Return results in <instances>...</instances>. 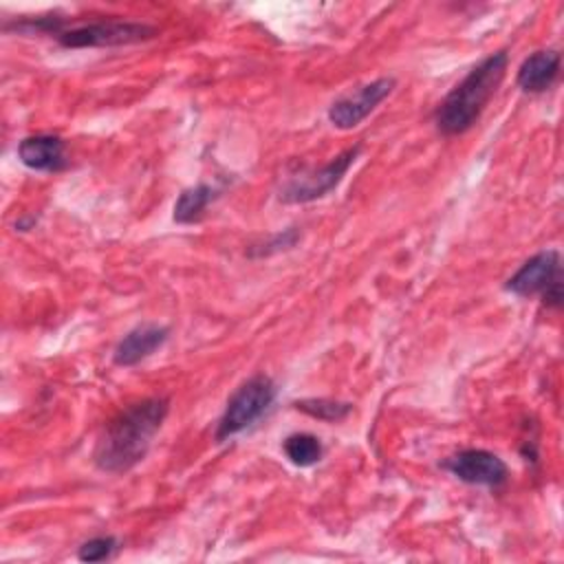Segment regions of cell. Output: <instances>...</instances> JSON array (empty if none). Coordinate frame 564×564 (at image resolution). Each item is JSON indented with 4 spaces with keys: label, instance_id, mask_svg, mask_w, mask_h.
<instances>
[{
    "label": "cell",
    "instance_id": "cell-1",
    "mask_svg": "<svg viewBox=\"0 0 564 564\" xmlns=\"http://www.w3.org/2000/svg\"><path fill=\"white\" fill-rule=\"evenodd\" d=\"M170 412V399H141L110 419L97 438L93 460L101 471L123 474L141 463Z\"/></svg>",
    "mask_w": 564,
    "mask_h": 564
},
{
    "label": "cell",
    "instance_id": "cell-2",
    "mask_svg": "<svg viewBox=\"0 0 564 564\" xmlns=\"http://www.w3.org/2000/svg\"><path fill=\"white\" fill-rule=\"evenodd\" d=\"M509 57L505 51L491 53L482 62H478L438 104L436 108V128L447 134H463L469 130L478 117L482 115L485 106L498 90Z\"/></svg>",
    "mask_w": 564,
    "mask_h": 564
},
{
    "label": "cell",
    "instance_id": "cell-3",
    "mask_svg": "<svg viewBox=\"0 0 564 564\" xmlns=\"http://www.w3.org/2000/svg\"><path fill=\"white\" fill-rule=\"evenodd\" d=\"M275 401V383L267 375H253L229 397L216 425V441H225L258 421Z\"/></svg>",
    "mask_w": 564,
    "mask_h": 564
},
{
    "label": "cell",
    "instance_id": "cell-4",
    "mask_svg": "<svg viewBox=\"0 0 564 564\" xmlns=\"http://www.w3.org/2000/svg\"><path fill=\"white\" fill-rule=\"evenodd\" d=\"M520 297L538 295L546 306L562 304V258L557 249H544L531 256L505 284Z\"/></svg>",
    "mask_w": 564,
    "mask_h": 564
},
{
    "label": "cell",
    "instance_id": "cell-5",
    "mask_svg": "<svg viewBox=\"0 0 564 564\" xmlns=\"http://www.w3.org/2000/svg\"><path fill=\"white\" fill-rule=\"evenodd\" d=\"M361 152V145H352L344 152H339L333 161H328L319 170H300L297 174L289 176V181L280 189L282 203H311L315 198L326 196L333 192L339 181L346 176L350 165L355 163L357 154Z\"/></svg>",
    "mask_w": 564,
    "mask_h": 564
},
{
    "label": "cell",
    "instance_id": "cell-6",
    "mask_svg": "<svg viewBox=\"0 0 564 564\" xmlns=\"http://www.w3.org/2000/svg\"><path fill=\"white\" fill-rule=\"evenodd\" d=\"M156 35V29L143 22H95L84 24L70 31H62L57 35L59 44L66 48H86V46H123L145 42Z\"/></svg>",
    "mask_w": 564,
    "mask_h": 564
},
{
    "label": "cell",
    "instance_id": "cell-7",
    "mask_svg": "<svg viewBox=\"0 0 564 564\" xmlns=\"http://www.w3.org/2000/svg\"><path fill=\"white\" fill-rule=\"evenodd\" d=\"M443 467L467 485H485L496 489L505 485L509 478L507 463L489 449H460L454 456H449L443 463Z\"/></svg>",
    "mask_w": 564,
    "mask_h": 564
},
{
    "label": "cell",
    "instance_id": "cell-8",
    "mask_svg": "<svg viewBox=\"0 0 564 564\" xmlns=\"http://www.w3.org/2000/svg\"><path fill=\"white\" fill-rule=\"evenodd\" d=\"M394 88L392 77H379L370 84L359 86L355 93L339 97L328 108V119L339 130H350L359 126Z\"/></svg>",
    "mask_w": 564,
    "mask_h": 564
},
{
    "label": "cell",
    "instance_id": "cell-9",
    "mask_svg": "<svg viewBox=\"0 0 564 564\" xmlns=\"http://www.w3.org/2000/svg\"><path fill=\"white\" fill-rule=\"evenodd\" d=\"M167 335H170L167 326L152 324V322L139 324L119 339V344L115 346V352H112V361L117 366H134V364L143 361L145 357H150L156 348H161L165 344Z\"/></svg>",
    "mask_w": 564,
    "mask_h": 564
},
{
    "label": "cell",
    "instance_id": "cell-10",
    "mask_svg": "<svg viewBox=\"0 0 564 564\" xmlns=\"http://www.w3.org/2000/svg\"><path fill=\"white\" fill-rule=\"evenodd\" d=\"M18 159L35 172H57L66 167L64 139L57 134H31L18 143Z\"/></svg>",
    "mask_w": 564,
    "mask_h": 564
},
{
    "label": "cell",
    "instance_id": "cell-11",
    "mask_svg": "<svg viewBox=\"0 0 564 564\" xmlns=\"http://www.w3.org/2000/svg\"><path fill=\"white\" fill-rule=\"evenodd\" d=\"M560 73V53L553 48L535 51L518 68V86L524 93H544L553 86Z\"/></svg>",
    "mask_w": 564,
    "mask_h": 564
},
{
    "label": "cell",
    "instance_id": "cell-12",
    "mask_svg": "<svg viewBox=\"0 0 564 564\" xmlns=\"http://www.w3.org/2000/svg\"><path fill=\"white\" fill-rule=\"evenodd\" d=\"M218 196V189L207 183H198L194 187H187L181 192V196L174 203V220L181 225H189L200 220L207 205Z\"/></svg>",
    "mask_w": 564,
    "mask_h": 564
},
{
    "label": "cell",
    "instance_id": "cell-13",
    "mask_svg": "<svg viewBox=\"0 0 564 564\" xmlns=\"http://www.w3.org/2000/svg\"><path fill=\"white\" fill-rule=\"evenodd\" d=\"M282 449H284L286 458L297 467H311V465L319 463V458L324 454L322 441L308 432H295V434L286 436Z\"/></svg>",
    "mask_w": 564,
    "mask_h": 564
},
{
    "label": "cell",
    "instance_id": "cell-14",
    "mask_svg": "<svg viewBox=\"0 0 564 564\" xmlns=\"http://www.w3.org/2000/svg\"><path fill=\"white\" fill-rule=\"evenodd\" d=\"M293 405L297 410L306 412L308 416L319 419V421H328V423L346 419L352 410L350 403H341V401H333V399H302V401H295Z\"/></svg>",
    "mask_w": 564,
    "mask_h": 564
},
{
    "label": "cell",
    "instance_id": "cell-15",
    "mask_svg": "<svg viewBox=\"0 0 564 564\" xmlns=\"http://www.w3.org/2000/svg\"><path fill=\"white\" fill-rule=\"evenodd\" d=\"M115 549H117V540L112 535H97L79 546L77 557L82 562H104L115 553Z\"/></svg>",
    "mask_w": 564,
    "mask_h": 564
},
{
    "label": "cell",
    "instance_id": "cell-16",
    "mask_svg": "<svg viewBox=\"0 0 564 564\" xmlns=\"http://www.w3.org/2000/svg\"><path fill=\"white\" fill-rule=\"evenodd\" d=\"M297 238H300V234H297V229H286L284 234H275L267 245H264V249L260 251V253H273V251H280V249H289V247H293L295 242H297Z\"/></svg>",
    "mask_w": 564,
    "mask_h": 564
}]
</instances>
